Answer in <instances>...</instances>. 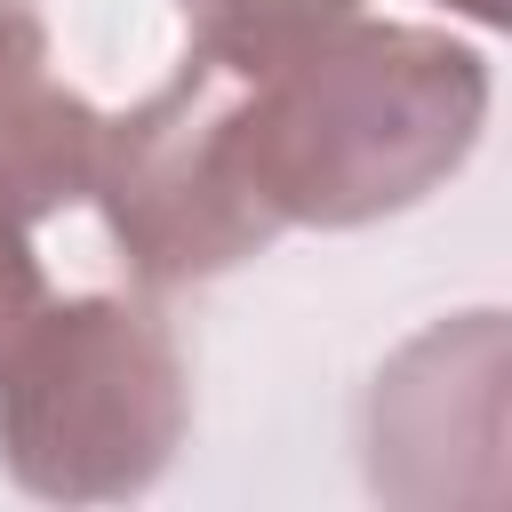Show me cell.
Instances as JSON below:
<instances>
[{
    "mask_svg": "<svg viewBox=\"0 0 512 512\" xmlns=\"http://www.w3.org/2000/svg\"><path fill=\"white\" fill-rule=\"evenodd\" d=\"M488 128V56L432 24L344 16L240 72L232 144L272 232H352L440 192Z\"/></svg>",
    "mask_w": 512,
    "mask_h": 512,
    "instance_id": "6da1fadb",
    "label": "cell"
},
{
    "mask_svg": "<svg viewBox=\"0 0 512 512\" xmlns=\"http://www.w3.org/2000/svg\"><path fill=\"white\" fill-rule=\"evenodd\" d=\"M192 384L160 312L120 296L32 304L0 344V464L48 504L144 496L184 448Z\"/></svg>",
    "mask_w": 512,
    "mask_h": 512,
    "instance_id": "7a4b0ae2",
    "label": "cell"
},
{
    "mask_svg": "<svg viewBox=\"0 0 512 512\" xmlns=\"http://www.w3.org/2000/svg\"><path fill=\"white\" fill-rule=\"evenodd\" d=\"M232 104L240 72L192 48L144 104L112 112L96 136L88 200L104 208V232L120 240V264L144 288L216 280L280 240L240 176Z\"/></svg>",
    "mask_w": 512,
    "mask_h": 512,
    "instance_id": "3957f363",
    "label": "cell"
},
{
    "mask_svg": "<svg viewBox=\"0 0 512 512\" xmlns=\"http://www.w3.org/2000/svg\"><path fill=\"white\" fill-rule=\"evenodd\" d=\"M96 136H104V112L80 88H64L40 8L0 0V200L24 224L88 200Z\"/></svg>",
    "mask_w": 512,
    "mask_h": 512,
    "instance_id": "277c9868",
    "label": "cell"
},
{
    "mask_svg": "<svg viewBox=\"0 0 512 512\" xmlns=\"http://www.w3.org/2000/svg\"><path fill=\"white\" fill-rule=\"evenodd\" d=\"M176 16L200 56L232 64V72H264L288 48L320 40L328 24L360 16V0H176Z\"/></svg>",
    "mask_w": 512,
    "mask_h": 512,
    "instance_id": "5b68a950",
    "label": "cell"
},
{
    "mask_svg": "<svg viewBox=\"0 0 512 512\" xmlns=\"http://www.w3.org/2000/svg\"><path fill=\"white\" fill-rule=\"evenodd\" d=\"M40 304V256L24 240V216L0 200V344L16 336V320Z\"/></svg>",
    "mask_w": 512,
    "mask_h": 512,
    "instance_id": "8992f818",
    "label": "cell"
},
{
    "mask_svg": "<svg viewBox=\"0 0 512 512\" xmlns=\"http://www.w3.org/2000/svg\"><path fill=\"white\" fill-rule=\"evenodd\" d=\"M456 16H472V24H504V0H448Z\"/></svg>",
    "mask_w": 512,
    "mask_h": 512,
    "instance_id": "52a82bcc",
    "label": "cell"
}]
</instances>
